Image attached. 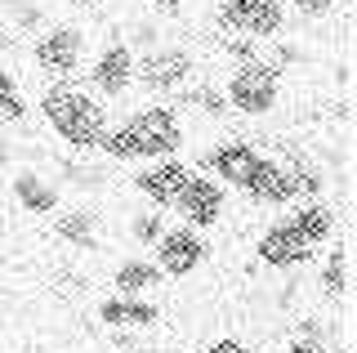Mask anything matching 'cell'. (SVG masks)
Masks as SVG:
<instances>
[{"label":"cell","mask_w":357,"mask_h":353,"mask_svg":"<svg viewBox=\"0 0 357 353\" xmlns=\"http://www.w3.org/2000/svg\"><path fill=\"white\" fill-rule=\"evenodd\" d=\"M188 143V121L174 103H139L126 121H112L103 139V157L112 161H161L178 157Z\"/></svg>","instance_id":"1"},{"label":"cell","mask_w":357,"mask_h":353,"mask_svg":"<svg viewBox=\"0 0 357 353\" xmlns=\"http://www.w3.org/2000/svg\"><path fill=\"white\" fill-rule=\"evenodd\" d=\"M36 107H40V121L72 152H98L112 130V107L85 81H50Z\"/></svg>","instance_id":"2"},{"label":"cell","mask_w":357,"mask_h":353,"mask_svg":"<svg viewBox=\"0 0 357 353\" xmlns=\"http://www.w3.org/2000/svg\"><path fill=\"white\" fill-rule=\"evenodd\" d=\"M197 76H206L201 72V59L183 40H156V45L139 50V59H134V90L152 94L156 103L174 98L178 90H188Z\"/></svg>","instance_id":"3"},{"label":"cell","mask_w":357,"mask_h":353,"mask_svg":"<svg viewBox=\"0 0 357 353\" xmlns=\"http://www.w3.org/2000/svg\"><path fill=\"white\" fill-rule=\"evenodd\" d=\"M223 103L228 112H237L245 121H264L282 107V72L264 59H245L228 68V81H223Z\"/></svg>","instance_id":"4"},{"label":"cell","mask_w":357,"mask_h":353,"mask_svg":"<svg viewBox=\"0 0 357 353\" xmlns=\"http://www.w3.org/2000/svg\"><path fill=\"white\" fill-rule=\"evenodd\" d=\"M89 27L85 23H45L31 40V63L40 68L45 81H81L89 63Z\"/></svg>","instance_id":"5"},{"label":"cell","mask_w":357,"mask_h":353,"mask_svg":"<svg viewBox=\"0 0 357 353\" xmlns=\"http://www.w3.org/2000/svg\"><path fill=\"white\" fill-rule=\"evenodd\" d=\"M286 5L282 0H219L215 9V31L219 40H277L286 31Z\"/></svg>","instance_id":"6"},{"label":"cell","mask_w":357,"mask_h":353,"mask_svg":"<svg viewBox=\"0 0 357 353\" xmlns=\"http://www.w3.org/2000/svg\"><path fill=\"white\" fill-rule=\"evenodd\" d=\"M134 45L126 40V31H107L103 40L94 45V54H89L81 81L94 90L103 103H116V98H126L134 90Z\"/></svg>","instance_id":"7"},{"label":"cell","mask_w":357,"mask_h":353,"mask_svg":"<svg viewBox=\"0 0 357 353\" xmlns=\"http://www.w3.org/2000/svg\"><path fill=\"white\" fill-rule=\"evenodd\" d=\"M210 260V241L188 224H165V233L152 241V264L161 269V278H192L201 264Z\"/></svg>","instance_id":"8"},{"label":"cell","mask_w":357,"mask_h":353,"mask_svg":"<svg viewBox=\"0 0 357 353\" xmlns=\"http://www.w3.org/2000/svg\"><path fill=\"white\" fill-rule=\"evenodd\" d=\"M170 211H178V224L197 228V233L201 228H215V224H223V215H228V188H223L219 179H210V174L192 170Z\"/></svg>","instance_id":"9"},{"label":"cell","mask_w":357,"mask_h":353,"mask_svg":"<svg viewBox=\"0 0 357 353\" xmlns=\"http://www.w3.org/2000/svg\"><path fill=\"white\" fill-rule=\"evenodd\" d=\"M259 157H264L259 143H250V139H223L219 148L201 152V165H192V170L210 174V179H219L228 193H241L245 183H250V174H255V165H259Z\"/></svg>","instance_id":"10"},{"label":"cell","mask_w":357,"mask_h":353,"mask_svg":"<svg viewBox=\"0 0 357 353\" xmlns=\"http://www.w3.org/2000/svg\"><path fill=\"white\" fill-rule=\"evenodd\" d=\"M245 202L255 206H295L299 202V174H295V161L290 157H277V152H264L259 165H255L250 183L241 188Z\"/></svg>","instance_id":"11"},{"label":"cell","mask_w":357,"mask_h":353,"mask_svg":"<svg viewBox=\"0 0 357 353\" xmlns=\"http://www.w3.org/2000/svg\"><path fill=\"white\" fill-rule=\"evenodd\" d=\"M255 260H259L264 269L290 273V269H299V264L312 260V246L290 228V219H273L259 233V241H255Z\"/></svg>","instance_id":"12"},{"label":"cell","mask_w":357,"mask_h":353,"mask_svg":"<svg viewBox=\"0 0 357 353\" xmlns=\"http://www.w3.org/2000/svg\"><path fill=\"white\" fill-rule=\"evenodd\" d=\"M188 174H192V165L178 161V157H161V161H143V170L134 174V188H139V197L148 206H156V211H170L174 197L183 193Z\"/></svg>","instance_id":"13"},{"label":"cell","mask_w":357,"mask_h":353,"mask_svg":"<svg viewBox=\"0 0 357 353\" xmlns=\"http://www.w3.org/2000/svg\"><path fill=\"white\" fill-rule=\"evenodd\" d=\"M286 219H290V228H295V233L304 237L312 250H317V246H331L335 233H340V211H335L326 197H317V202H295Z\"/></svg>","instance_id":"14"},{"label":"cell","mask_w":357,"mask_h":353,"mask_svg":"<svg viewBox=\"0 0 357 353\" xmlns=\"http://www.w3.org/2000/svg\"><path fill=\"white\" fill-rule=\"evenodd\" d=\"M14 202H18L27 215H59L63 193H59V183H54L50 174H40V170H18V174H14Z\"/></svg>","instance_id":"15"},{"label":"cell","mask_w":357,"mask_h":353,"mask_svg":"<svg viewBox=\"0 0 357 353\" xmlns=\"http://www.w3.org/2000/svg\"><path fill=\"white\" fill-rule=\"evenodd\" d=\"M161 308L152 300H130V295H112V300L98 304V322L103 326H116V331H148L156 326Z\"/></svg>","instance_id":"16"},{"label":"cell","mask_w":357,"mask_h":353,"mask_svg":"<svg viewBox=\"0 0 357 353\" xmlns=\"http://www.w3.org/2000/svg\"><path fill=\"white\" fill-rule=\"evenodd\" d=\"M161 282H165L161 269H156L152 260H143V255H130V260H121L116 269H112V291L130 295V300H148Z\"/></svg>","instance_id":"17"},{"label":"cell","mask_w":357,"mask_h":353,"mask_svg":"<svg viewBox=\"0 0 357 353\" xmlns=\"http://www.w3.org/2000/svg\"><path fill=\"white\" fill-rule=\"evenodd\" d=\"M54 233L63 241H72L76 250H94L98 246V215L85 211V206H76V211H63L54 219Z\"/></svg>","instance_id":"18"},{"label":"cell","mask_w":357,"mask_h":353,"mask_svg":"<svg viewBox=\"0 0 357 353\" xmlns=\"http://www.w3.org/2000/svg\"><path fill=\"white\" fill-rule=\"evenodd\" d=\"M27 117H31V103L22 94L18 76L9 68H0V126H22Z\"/></svg>","instance_id":"19"},{"label":"cell","mask_w":357,"mask_h":353,"mask_svg":"<svg viewBox=\"0 0 357 353\" xmlns=\"http://www.w3.org/2000/svg\"><path fill=\"white\" fill-rule=\"evenodd\" d=\"M344 241H331V250H326V260H321V269H317V291L326 295V300H344Z\"/></svg>","instance_id":"20"},{"label":"cell","mask_w":357,"mask_h":353,"mask_svg":"<svg viewBox=\"0 0 357 353\" xmlns=\"http://www.w3.org/2000/svg\"><path fill=\"white\" fill-rule=\"evenodd\" d=\"M161 233H165V215L156 211V206H152V211H134V215H130V237H134V241L152 246Z\"/></svg>","instance_id":"21"},{"label":"cell","mask_w":357,"mask_h":353,"mask_svg":"<svg viewBox=\"0 0 357 353\" xmlns=\"http://www.w3.org/2000/svg\"><path fill=\"white\" fill-rule=\"evenodd\" d=\"M282 5H286V14H295V18L326 23L331 14H340V9H344V0H282Z\"/></svg>","instance_id":"22"},{"label":"cell","mask_w":357,"mask_h":353,"mask_svg":"<svg viewBox=\"0 0 357 353\" xmlns=\"http://www.w3.org/2000/svg\"><path fill=\"white\" fill-rule=\"evenodd\" d=\"M143 9L156 18V23H178L188 14V0H139Z\"/></svg>","instance_id":"23"},{"label":"cell","mask_w":357,"mask_h":353,"mask_svg":"<svg viewBox=\"0 0 357 353\" xmlns=\"http://www.w3.org/2000/svg\"><path fill=\"white\" fill-rule=\"evenodd\" d=\"M286 353H344L335 340H304V336H295L286 345Z\"/></svg>","instance_id":"24"},{"label":"cell","mask_w":357,"mask_h":353,"mask_svg":"<svg viewBox=\"0 0 357 353\" xmlns=\"http://www.w3.org/2000/svg\"><path fill=\"white\" fill-rule=\"evenodd\" d=\"M201 353H255V349L245 345V340H237V336H219V340H210Z\"/></svg>","instance_id":"25"},{"label":"cell","mask_w":357,"mask_h":353,"mask_svg":"<svg viewBox=\"0 0 357 353\" xmlns=\"http://www.w3.org/2000/svg\"><path fill=\"white\" fill-rule=\"evenodd\" d=\"M116 353H156V349L139 345V340H121V345H116Z\"/></svg>","instance_id":"26"},{"label":"cell","mask_w":357,"mask_h":353,"mask_svg":"<svg viewBox=\"0 0 357 353\" xmlns=\"http://www.w3.org/2000/svg\"><path fill=\"white\" fill-rule=\"evenodd\" d=\"M5 165H9V135L0 130V170H5Z\"/></svg>","instance_id":"27"}]
</instances>
